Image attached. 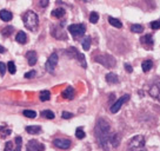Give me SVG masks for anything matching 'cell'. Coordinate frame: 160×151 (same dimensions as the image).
Masks as SVG:
<instances>
[{"instance_id":"cell-1","label":"cell","mask_w":160,"mask_h":151,"mask_svg":"<svg viewBox=\"0 0 160 151\" xmlns=\"http://www.w3.org/2000/svg\"><path fill=\"white\" fill-rule=\"evenodd\" d=\"M95 138L99 143V145L104 149V150H110L112 148V138H113V132H111V126L108 122L100 118L97 122V125L94 129Z\"/></svg>"},{"instance_id":"cell-2","label":"cell","mask_w":160,"mask_h":151,"mask_svg":"<svg viewBox=\"0 0 160 151\" xmlns=\"http://www.w3.org/2000/svg\"><path fill=\"white\" fill-rule=\"evenodd\" d=\"M22 21L25 24L26 29H28L30 31H35L39 26L38 14L33 11H27L25 14L22 15Z\"/></svg>"},{"instance_id":"cell-3","label":"cell","mask_w":160,"mask_h":151,"mask_svg":"<svg viewBox=\"0 0 160 151\" xmlns=\"http://www.w3.org/2000/svg\"><path fill=\"white\" fill-rule=\"evenodd\" d=\"M128 151H145V138L142 136H134L128 142Z\"/></svg>"},{"instance_id":"cell-4","label":"cell","mask_w":160,"mask_h":151,"mask_svg":"<svg viewBox=\"0 0 160 151\" xmlns=\"http://www.w3.org/2000/svg\"><path fill=\"white\" fill-rule=\"evenodd\" d=\"M94 61L101 64L102 66H105L107 69H112L115 66V59L110 55H99L94 57Z\"/></svg>"},{"instance_id":"cell-5","label":"cell","mask_w":160,"mask_h":151,"mask_svg":"<svg viewBox=\"0 0 160 151\" xmlns=\"http://www.w3.org/2000/svg\"><path fill=\"white\" fill-rule=\"evenodd\" d=\"M68 32L72 34V37L74 39H78V38L85 34L86 27L84 24H72V25L68 26Z\"/></svg>"},{"instance_id":"cell-6","label":"cell","mask_w":160,"mask_h":151,"mask_svg":"<svg viewBox=\"0 0 160 151\" xmlns=\"http://www.w3.org/2000/svg\"><path fill=\"white\" fill-rule=\"evenodd\" d=\"M66 53L68 55V57H71V58H75L77 60L79 61L80 64H81V66L84 67V69H86L87 67V65H86V60H85V55H81V53H79V51L77 50L75 47H70L68 50L66 51Z\"/></svg>"},{"instance_id":"cell-7","label":"cell","mask_w":160,"mask_h":151,"mask_svg":"<svg viewBox=\"0 0 160 151\" xmlns=\"http://www.w3.org/2000/svg\"><path fill=\"white\" fill-rule=\"evenodd\" d=\"M21 145H22V139H21V137L18 136L14 141H10L6 143L5 151H20Z\"/></svg>"},{"instance_id":"cell-8","label":"cell","mask_w":160,"mask_h":151,"mask_svg":"<svg viewBox=\"0 0 160 151\" xmlns=\"http://www.w3.org/2000/svg\"><path fill=\"white\" fill-rule=\"evenodd\" d=\"M128 101H130V95H124L122 97H120L118 101L114 102V103L112 104V106H111V112H112V113H117V112L121 109L122 104H125L126 102H128Z\"/></svg>"},{"instance_id":"cell-9","label":"cell","mask_w":160,"mask_h":151,"mask_svg":"<svg viewBox=\"0 0 160 151\" xmlns=\"http://www.w3.org/2000/svg\"><path fill=\"white\" fill-rule=\"evenodd\" d=\"M57 64H58V55L54 52V53H52V55H50V58L46 61V65H45L46 71H48L50 73H53V71H54Z\"/></svg>"},{"instance_id":"cell-10","label":"cell","mask_w":160,"mask_h":151,"mask_svg":"<svg viewBox=\"0 0 160 151\" xmlns=\"http://www.w3.org/2000/svg\"><path fill=\"white\" fill-rule=\"evenodd\" d=\"M45 150V145L41 144L40 142L32 139L27 143V151H44Z\"/></svg>"},{"instance_id":"cell-11","label":"cell","mask_w":160,"mask_h":151,"mask_svg":"<svg viewBox=\"0 0 160 151\" xmlns=\"http://www.w3.org/2000/svg\"><path fill=\"white\" fill-rule=\"evenodd\" d=\"M140 43L145 46L146 50H151L153 45H154V40H153V37L151 34H146L144 37L140 38Z\"/></svg>"},{"instance_id":"cell-12","label":"cell","mask_w":160,"mask_h":151,"mask_svg":"<svg viewBox=\"0 0 160 151\" xmlns=\"http://www.w3.org/2000/svg\"><path fill=\"white\" fill-rule=\"evenodd\" d=\"M53 144L59 149H68L71 146V141L70 139H54Z\"/></svg>"},{"instance_id":"cell-13","label":"cell","mask_w":160,"mask_h":151,"mask_svg":"<svg viewBox=\"0 0 160 151\" xmlns=\"http://www.w3.org/2000/svg\"><path fill=\"white\" fill-rule=\"evenodd\" d=\"M52 34L54 35L57 39H61V40H66L67 39V35L64 32V30L61 27H54L52 31Z\"/></svg>"},{"instance_id":"cell-14","label":"cell","mask_w":160,"mask_h":151,"mask_svg":"<svg viewBox=\"0 0 160 151\" xmlns=\"http://www.w3.org/2000/svg\"><path fill=\"white\" fill-rule=\"evenodd\" d=\"M26 58H27V61H28L30 66H33L35 65V63L38 60V55H37L35 51H28L26 53Z\"/></svg>"},{"instance_id":"cell-15","label":"cell","mask_w":160,"mask_h":151,"mask_svg":"<svg viewBox=\"0 0 160 151\" xmlns=\"http://www.w3.org/2000/svg\"><path fill=\"white\" fill-rule=\"evenodd\" d=\"M150 95L153 97V98H155V99H158V101L160 102V83L151 86Z\"/></svg>"},{"instance_id":"cell-16","label":"cell","mask_w":160,"mask_h":151,"mask_svg":"<svg viewBox=\"0 0 160 151\" xmlns=\"http://www.w3.org/2000/svg\"><path fill=\"white\" fill-rule=\"evenodd\" d=\"M74 95H75V91L72 86L66 87L65 90L62 91V93H61L62 98H65V99H73V98H74Z\"/></svg>"},{"instance_id":"cell-17","label":"cell","mask_w":160,"mask_h":151,"mask_svg":"<svg viewBox=\"0 0 160 151\" xmlns=\"http://www.w3.org/2000/svg\"><path fill=\"white\" fill-rule=\"evenodd\" d=\"M15 40L18 41L19 44H26L27 43V34L22 31H19L15 35Z\"/></svg>"},{"instance_id":"cell-18","label":"cell","mask_w":160,"mask_h":151,"mask_svg":"<svg viewBox=\"0 0 160 151\" xmlns=\"http://www.w3.org/2000/svg\"><path fill=\"white\" fill-rule=\"evenodd\" d=\"M12 18H13V14L11 13L10 11H7V10L0 11V19H1V20L10 21V20H12Z\"/></svg>"},{"instance_id":"cell-19","label":"cell","mask_w":160,"mask_h":151,"mask_svg":"<svg viewBox=\"0 0 160 151\" xmlns=\"http://www.w3.org/2000/svg\"><path fill=\"white\" fill-rule=\"evenodd\" d=\"M106 81L108 84H117V83H119V78L115 73H107L106 75Z\"/></svg>"},{"instance_id":"cell-20","label":"cell","mask_w":160,"mask_h":151,"mask_svg":"<svg viewBox=\"0 0 160 151\" xmlns=\"http://www.w3.org/2000/svg\"><path fill=\"white\" fill-rule=\"evenodd\" d=\"M26 131L31 133V135H38L41 132V128L39 125H31V126H26Z\"/></svg>"},{"instance_id":"cell-21","label":"cell","mask_w":160,"mask_h":151,"mask_svg":"<svg viewBox=\"0 0 160 151\" xmlns=\"http://www.w3.org/2000/svg\"><path fill=\"white\" fill-rule=\"evenodd\" d=\"M108 23H110L113 27H115V29H121V27H122L121 21H120L119 19H115V18H113V17H108Z\"/></svg>"},{"instance_id":"cell-22","label":"cell","mask_w":160,"mask_h":151,"mask_svg":"<svg viewBox=\"0 0 160 151\" xmlns=\"http://www.w3.org/2000/svg\"><path fill=\"white\" fill-rule=\"evenodd\" d=\"M65 15V10L64 8H55V10L52 11V17H54V18H62Z\"/></svg>"},{"instance_id":"cell-23","label":"cell","mask_w":160,"mask_h":151,"mask_svg":"<svg viewBox=\"0 0 160 151\" xmlns=\"http://www.w3.org/2000/svg\"><path fill=\"white\" fill-rule=\"evenodd\" d=\"M141 67H142L144 72H148L153 67V63H152V60H144L141 64Z\"/></svg>"},{"instance_id":"cell-24","label":"cell","mask_w":160,"mask_h":151,"mask_svg":"<svg viewBox=\"0 0 160 151\" xmlns=\"http://www.w3.org/2000/svg\"><path fill=\"white\" fill-rule=\"evenodd\" d=\"M40 101L41 102H47V101H50V98H51V93H50V91H41L40 92Z\"/></svg>"},{"instance_id":"cell-25","label":"cell","mask_w":160,"mask_h":151,"mask_svg":"<svg viewBox=\"0 0 160 151\" xmlns=\"http://www.w3.org/2000/svg\"><path fill=\"white\" fill-rule=\"evenodd\" d=\"M81 45H82V49L85 51H88L91 47V37H85L84 40L81 41Z\"/></svg>"},{"instance_id":"cell-26","label":"cell","mask_w":160,"mask_h":151,"mask_svg":"<svg viewBox=\"0 0 160 151\" xmlns=\"http://www.w3.org/2000/svg\"><path fill=\"white\" fill-rule=\"evenodd\" d=\"M13 31H14V29H13L12 26H7V27H5V29H2L1 34L4 35V37H10V35L13 33Z\"/></svg>"},{"instance_id":"cell-27","label":"cell","mask_w":160,"mask_h":151,"mask_svg":"<svg viewBox=\"0 0 160 151\" xmlns=\"http://www.w3.org/2000/svg\"><path fill=\"white\" fill-rule=\"evenodd\" d=\"M131 31L133 32V33H141L142 31H144V27L139 24H134V25L131 26Z\"/></svg>"},{"instance_id":"cell-28","label":"cell","mask_w":160,"mask_h":151,"mask_svg":"<svg viewBox=\"0 0 160 151\" xmlns=\"http://www.w3.org/2000/svg\"><path fill=\"white\" fill-rule=\"evenodd\" d=\"M41 116L42 117H45V118H47V119H53L54 118V113L52 112V111L50 110H45V111H42L41 112Z\"/></svg>"},{"instance_id":"cell-29","label":"cell","mask_w":160,"mask_h":151,"mask_svg":"<svg viewBox=\"0 0 160 151\" xmlns=\"http://www.w3.org/2000/svg\"><path fill=\"white\" fill-rule=\"evenodd\" d=\"M22 115L25 117H27V118H35L37 117V112L33 110H25L22 112Z\"/></svg>"},{"instance_id":"cell-30","label":"cell","mask_w":160,"mask_h":151,"mask_svg":"<svg viewBox=\"0 0 160 151\" xmlns=\"http://www.w3.org/2000/svg\"><path fill=\"white\" fill-rule=\"evenodd\" d=\"M75 137H77L78 139L85 138V132H84V130H82V128H78V129L75 130Z\"/></svg>"},{"instance_id":"cell-31","label":"cell","mask_w":160,"mask_h":151,"mask_svg":"<svg viewBox=\"0 0 160 151\" xmlns=\"http://www.w3.org/2000/svg\"><path fill=\"white\" fill-rule=\"evenodd\" d=\"M98 20H99V14L97 12H92L90 14V21L92 24H97Z\"/></svg>"},{"instance_id":"cell-32","label":"cell","mask_w":160,"mask_h":151,"mask_svg":"<svg viewBox=\"0 0 160 151\" xmlns=\"http://www.w3.org/2000/svg\"><path fill=\"white\" fill-rule=\"evenodd\" d=\"M7 70H8V72H10L11 75H14L17 69H15V64L13 61H8L7 63Z\"/></svg>"},{"instance_id":"cell-33","label":"cell","mask_w":160,"mask_h":151,"mask_svg":"<svg viewBox=\"0 0 160 151\" xmlns=\"http://www.w3.org/2000/svg\"><path fill=\"white\" fill-rule=\"evenodd\" d=\"M35 75H37V72H35L34 70H32V71H30V72H26L25 78H27V79H31V78H34Z\"/></svg>"},{"instance_id":"cell-34","label":"cell","mask_w":160,"mask_h":151,"mask_svg":"<svg viewBox=\"0 0 160 151\" xmlns=\"http://www.w3.org/2000/svg\"><path fill=\"white\" fill-rule=\"evenodd\" d=\"M151 27H152L153 30H160V21L159 20L152 21V23H151Z\"/></svg>"},{"instance_id":"cell-35","label":"cell","mask_w":160,"mask_h":151,"mask_svg":"<svg viewBox=\"0 0 160 151\" xmlns=\"http://www.w3.org/2000/svg\"><path fill=\"white\" fill-rule=\"evenodd\" d=\"M0 130L2 131V133H1V137L10 136V135H11V129H5V128H0Z\"/></svg>"},{"instance_id":"cell-36","label":"cell","mask_w":160,"mask_h":151,"mask_svg":"<svg viewBox=\"0 0 160 151\" xmlns=\"http://www.w3.org/2000/svg\"><path fill=\"white\" fill-rule=\"evenodd\" d=\"M6 69H7V65H5L4 63H1V61H0V76L5 75Z\"/></svg>"},{"instance_id":"cell-37","label":"cell","mask_w":160,"mask_h":151,"mask_svg":"<svg viewBox=\"0 0 160 151\" xmlns=\"http://www.w3.org/2000/svg\"><path fill=\"white\" fill-rule=\"evenodd\" d=\"M61 117H62L64 119H70V118H72V117H73V115H72L71 112H67V111H64V112L61 113Z\"/></svg>"},{"instance_id":"cell-38","label":"cell","mask_w":160,"mask_h":151,"mask_svg":"<svg viewBox=\"0 0 160 151\" xmlns=\"http://www.w3.org/2000/svg\"><path fill=\"white\" fill-rule=\"evenodd\" d=\"M48 0H39V5L41 6V7H47L48 6Z\"/></svg>"},{"instance_id":"cell-39","label":"cell","mask_w":160,"mask_h":151,"mask_svg":"<svg viewBox=\"0 0 160 151\" xmlns=\"http://www.w3.org/2000/svg\"><path fill=\"white\" fill-rule=\"evenodd\" d=\"M125 69H126V71H127L128 73H131V72L133 71V69H132V66H131L130 64H125Z\"/></svg>"},{"instance_id":"cell-40","label":"cell","mask_w":160,"mask_h":151,"mask_svg":"<svg viewBox=\"0 0 160 151\" xmlns=\"http://www.w3.org/2000/svg\"><path fill=\"white\" fill-rule=\"evenodd\" d=\"M4 52H5V47H2L0 45V53H4Z\"/></svg>"},{"instance_id":"cell-41","label":"cell","mask_w":160,"mask_h":151,"mask_svg":"<svg viewBox=\"0 0 160 151\" xmlns=\"http://www.w3.org/2000/svg\"><path fill=\"white\" fill-rule=\"evenodd\" d=\"M81 1H84V3H87V1H90V0H81Z\"/></svg>"}]
</instances>
